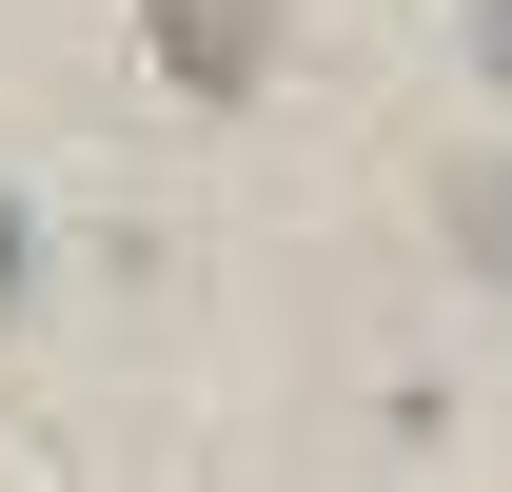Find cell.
Returning a JSON list of instances; mask_svg holds the SVG:
<instances>
[{
	"mask_svg": "<svg viewBox=\"0 0 512 492\" xmlns=\"http://www.w3.org/2000/svg\"><path fill=\"white\" fill-rule=\"evenodd\" d=\"M473 60H493V79H512V0H473Z\"/></svg>",
	"mask_w": 512,
	"mask_h": 492,
	"instance_id": "cell-3",
	"label": "cell"
},
{
	"mask_svg": "<svg viewBox=\"0 0 512 492\" xmlns=\"http://www.w3.org/2000/svg\"><path fill=\"white\" fill-rule=\"evenodd\" d=\"M158 60H178L197 99H237V79L276 60V0H158Z\"/></svg>",
	"mask_w": 512,
	"mask_h": 492,
	"instance_id": "cell-1",
	"label": "cell"
},
{
	"mask_svg": "<svg viewBox=\"0 0 512 492\" xmlns=\"http://www.w3.org/2000/svg\"><path fill=\"white\" fill-rule=\"evenodd\" d=\"M0 315H20V217H0Z\"/></svg>",
	"mask_w": 512,
	"mask_h": 492,
	"instance_id": "cell-4",
	"label": "cell"
},
{
	"mask_svg": "<svg viewBox=\"0 0 512 492\" xmlns=\"http://www.w3.org/2000/svg\"><path fill=\"white\" fill-rule=\"evenodd\" d=\"M453 237H473V256L512 276V158H473V178H453Z\"/></svg>",
	"mask_w": 512,
	"mask_h": 492,
	"instance_id": "cell-2",
	"label": "cell"
}]
</instances>
